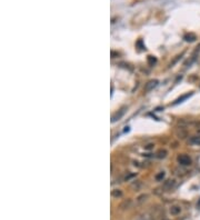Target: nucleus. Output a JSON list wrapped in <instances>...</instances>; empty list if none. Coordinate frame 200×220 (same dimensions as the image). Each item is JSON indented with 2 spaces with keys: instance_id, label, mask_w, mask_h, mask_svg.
I'll return each mask as SVG.
<instances>
[{
  "instance_id": "1",
  "label": "nucleus",
  "mask_w": 200,
  "mask_h": 220,
  "mask_svg": "<svg viewBox=\"0 0 200 220\" xmlns=\"http://www.w3.org/2000/svg\"><path fill=\"white\" fill-rule=\"evenodd\" d=\"M178 162L182 166H189V165H191V158L189 156H187V155H180V156L178 157Z\"/></svg>"
},
{
  "instance_id": "11",
  "label": "nucleus",
  "mask_w": 200,
  "mask_h": 220,
  "mask_svg": "<svg viewBox=\"0 0 200 220\" xmlns=\"http://www.w3.org/2000/svg\"><path fill=\"white\" fill-rule=\"evenodd\" d=\"M143 198H147V196H146V194H143V196H141V197H139L138 198V202H142V201H143Z\"/></svg>"
},
{
  "instance_id": "7",
  "label": "nucleus",
  "mask_w": 200,
  "mask_h": 220,
  "mask_svg": "<svg viewBox=\"0 0 200 220\" xmlns=\"http://www.w3.org/2000/svg\"><path fill=\"white\" fill-rule=\"evenodd\" d=\"M112 196H113V197H116V198L121 197V196H122V192H121L120 190H118V189H116V190H113V191H112Z\"/></svg>"
},
{
  "instance_id": "6",
  "label": "nucleus",
  "mask_w": 200,
  "mask_h": 220,
  "mask_svg": "<svg viewBox=\"0 0 200 220\" xmlns=\"http://www.w3.org/2000/svg\"><path fill=\"white\" fill-rule=\"evenodd\" d=\"M190 142H191V143H194V145L200 146V132H199V135H198V136L192 137L191 139H190Z\"/></svg>"
},
{
  "instance_id": "4",
  "label": "nucleus",
  "mask_w": 200,
  "mask_h": 220,
  "mask_svg": "<svg viewBox=\"0 0 200 220\" xmlns=\"http://www.w3.org/2000/svg\"><path fill=\"white\" fill-rule=\"evenodd\" d=\"M157 84H158V81H157V80H151V81H149L148 84H146L145 90H146V91H151V90L154 89V88L157 87Z\"/></svg>"
},
{
  "instance_id": "8",
  "label": "nucleus",
  "mask_w": 200,
  "mask_h": 220,
  "mask_svg": "<svg viewBox=\"0 0 200 220\" xmlns=\"http://www.w3.org/2000/svg\"><path fill=\"white\" fill-rule=\"evenodd\" d=\"M185 39L187 41H194V39H196V36L194 35H188V36H186Z\"/></svg>"
},
{
  "instance_id": "3",
  "label": "nucleus",
  "mask_w": 200,
  "mask_h": 220,
  "mask_svg": "<svg viewBox=\"0 0 200 220\" xmlns=\"http://www.w3.org/2000/svg\"><path fill=\"white\" fill-rule=\"evenodd\" d=\"M125 111H126V108H122V109L119 110V112H117L116 115H113L112 116L111 122H115V121H117V120H119V119H121V117L125 115Z\"/></svg>"
},
{
  "instance_id": "5",
  "label": "nucleus",
  "mask_w": 200,
  "mask_h": 220,
  "mask_svg": "<svg viewBox=\"0 0 200 220\" xmlns=\"http://www.w3.org/2000/svg\"><path fill=\"white\" fill-rule=\"evenodd\" d=\"M192 96V92H188V93H186V95H182L181 97H179V98L176 100V101L174 102V104H180V102H182V101H185L186 99H188V98H190Z\"/></svg>"
},
{
  "instance_id": "2",
  "label": "nucleus",
  "mask_w": 200,
  "mask_h": 220,
  "mask_svg": "<svg viewBox=\"0 0 200 220\" xmlns=\"http://www.w3.org/2000/svg\"><path fill=\"white\" fill-rule=\"evenodd\" d=\"M169 212H170L171 216H178V214L181 212V207H180L179 205L170 206V208H169Z\"/></svg>"
},
{
  "instance_id": "9",
  "label": "nucleus",
  "mask_w": 200,
  "mask_h": 220,
  "mask_svg": "<svg viewBox=\"0 0 200 220\" xmlns=\"http://www.w3.org/2000/svg\"><path fill=\"white\" fill-rule=\"evenodd\" d=\"M174 185H175L174 180H168V183H166V187H167V188H171Z\"/></svg>"
},
{
  "instance_id": "10",
  "label": "nucleus",
  "mask_w": 200,
  "mask_h": 220,
  "mask_svg": "<svg viewBox=\"0 0 200 220\" xmlns=\"http://www.w3.org/2000/svg\"><path fill=\"white\" fill-rule=\"evenodd\" d=\"M163 177H165V172H160L159 175H157V176H156V179L157 180H160V179H163Z\"/></svg>"
}]
</instances>
